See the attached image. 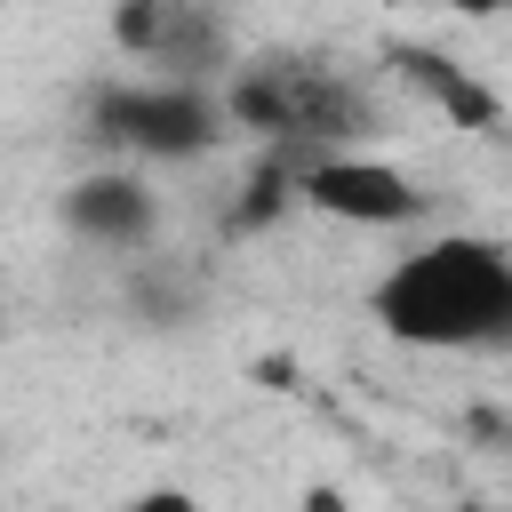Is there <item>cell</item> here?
<instances>
[{"label": "cell", "instance_id": "obj_1", "mask_svg": "<svg viewBox=\"0 0 512 512\" xmlns=\"http://www.w3.org/2000/svg\"><path fill=\"white\" fill-rule=\"evenodd\" d=\"M376 328L416 344V352H480L512 336V256L488 232H440L424 248H408L376 296H368Z\"/></svg>", "mask_w": 512, "mask_h": 512}, {"label": "cell", "instance_id": "obj_2", "mask_svg": "<svg viewBox=\"0 0 512 512\" xmlns=\"http://www.w3.org/2000/svg\"><path fill=\"white\" fill-rule=\"evenodd\" d=\"M216 104H224V128L264 136L280 160H312V152H344L376 136V96L336 56H304V48H272L240 64Z\"/></svg>", "mask_w": 512, "mask_h": 512}, {"label": "cell", "instance_id": "obj_3", "mask_svg": "<svg viewBox=\"0 0 512 512\" xmlns=\"http://www.w3.org/2000/svg\"><path fill=\"white\" fill-rule=\"evenodd\" d=\"M88 128L120 160H200L232 136L216 88H200V80H112V88H96Z\"/></svg>", "mask_w": 512, "mask_h": 512}, {"label": "cell", "instance_id": "obj_4", "mask_svg": "<svg viewBox=\"0 0 512 512\" xmlns=\"http://www.w3.org/2000/svg\"><path fill=\"white\" fill-rule=\"evenodd\" d=\"M296 200L320 208V216H336V224H368V232L432 216V192L408 168L368 160V152H312V160H296Z\"/></svg>", "mask_w": 512, "mask_h": 512}, {"label": "cell", "instance_id": "obj_5", "mask_svg": "<svg viewBox=\"0 0 512 512\" xmlns=\"http://www.w3.org/2000/svg\"><path fill=\"white\" fill-rule=\"evenodd\" d=\"M112 40L160 80H208L224 64V32L200 0H112Z\"/></svg>", "mask_w": 512, "mask_h": 512}, {"label": "cell", "instance_id": "obj_6", "mask_svg": "<svg viewBox=\"0 0 512 512\" xmlns=\"http://www.w3.org/2000/svg\"><path fill=\"white\" fill-rule=\"evenodd\" d=\"M64 224H72L88 248H144V240L160 232V200H152V184L120 160V168H96V176H80V184L64 192Z\"/></svg>", "mask_w": 512, "mask_h": 512}, {"label": "cell", "instance_id": "obj_7", "mask_svg": "<svg viewBox=\"0 0 512 512\" xmlns=\"http://www.w3.org/2000/svg\"><path fill=\"white\" fill-rule=\"evenodd\" d=\"M384 64H392L416 96H432L456 128H496V96H488L480 80H464L448 56H432V48H416V40H392V48H384Z\"/></svg>", "mask_w": 512, "mask_h": 512}, {"label": "cell", "instance_id": "obj_8", "mask_svg": "<svg viewBox=\"0 0 512 512\" xmlns=\"http://www.w3.org/2000/svg\"><path fill=\"white\" fill-rule=\"evenodd\" d=\"M128 512H200V496H192V488H144Z\"/></svg>", "mask_w": 512, "mask_h": 512}, {"label": "cell", "instance_id": "obj_9", "mask_svg": "<svg viewBox=\"0 0 512 512\" xmlns=\"http://www.w3.org/2000/svg\"><path fill=\"white\" fill-rule=\"evenodd\" d=\"M304 512H344V496H336V488H312V496H304Z\"/></svg>", "mask_w": 512, "mask_h": 512}, {"label": "cell", "instance_id": "obj_10", "mask_svg": "<svg viewBox=\"0 0 512 512\" xmlns=\"http://www.w3.org/2000/svg\"><path fill=\"white\" fill-rule=\"evenodd\" d=\"M456 8H464V16H488V8H496V0H456Z\"/></svg>", "mask_w": 512, "mask_h": 512}]
</instances>
